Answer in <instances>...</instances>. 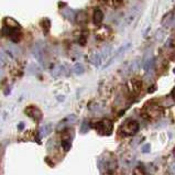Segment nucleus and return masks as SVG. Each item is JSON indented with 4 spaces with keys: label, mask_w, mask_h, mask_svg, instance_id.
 <instances>
[{
    "label": "nucleus",
    "mask_w": 175,
    "mask_h": 175,
    "mask_svg": "<svg viewBox=\"0 0 175 175\" xmlns=\"http://www.w3.org/2000/svg\"><path fill=\"white\" fill-rule=\"evenodd\" d=\"M88 129H89V127H88L87 121H84V123H83V126H82V130H80V132H82V133H86V132L88 131Z\"/></svg>",
    "instance_id": "18"
},
{
    "label": "nucleus",
    "mask_w": 175,
    "mask_h": 175,
    "mask_svg": "<svg viewBox=\"0 0 175 175\" xmlns=\"http://www.w3.org/2000/svg\"><path fill=\"white\" fill-rule=\"evenodd\" d=\"M138 129H139V123L136 120L128 121L123 126V131L126 132L127 134H134L138 131Z\"/></svg>",
    "instance_id": "3"
},
{
    "label": "nucleus",
    "mask_w": 175,
    "mask_h": 175,
    "mask_svg": "<svg viewBox=\"0 0 175 175\" xmlns=\"http://www.w3.org/2000/svg\"><path fill=\"white\" fill-rule=\"evenodd\" d=\"M114 5H115V7H119V6L122 5V0H114Z\"/></svg>",
    "instance_id": "20"
},
{
    "label": "nucleus",
    "mask_w": 175,
    "mask_h": 175,
    "mask_svg": "<svg viewBox=\"0 0 175 175\" xmlns=\"http://www.w3.org/2000/svg\"><path fill=\"white\" fill-rule=\"evenodd\" d=\"M25 114H27L29 117L32 118V119H34L35 121H39L42 118V112L40 111L39 108H36V107L34 106L28 107L27 110H25Z\"/></svg>",
    "instance_id": "5"
},
{
    "label": "nucleus",
    "mask_w": 175,
    "mask_h": 175,
    "mask_svg": "<svg viewBox=\"0 0 175 175\" xmlns=\"http://www.w3.org/2000/svg\"><path fill=\"white\" fill-rule=\"evenodd\" d=\"M75 20H76L77 23H85L87 21V13H86L85 11L77 12L76 17H75Z\"/></svg>",
    "instance_id": "9"
},
{
    "label": "nucleus",
    "mask_w": 175,
    "mask_h": 175,
    "mask_svg": "<svg viewBox=\"0 0 175 175\" xmlns=\"http://www.w3.org/2000/svg\"><path fill=\"white\" fill-rule=\"evenodd\" d=\"M165 47L167 49H174L175 47V35H171L170 38L167 39L166 43H165Z\"/></svg>",
    "instance_id": "15"
},
{
    "label": "nucleus",
    "mask_w": 175,
    "mask_h": 175,
    "mask_svg": "<svg viewBox=\"0 0 175 175\" xmlns=\"http://www.w3.org/2000/svg\"><path fill=\"white\" fill-rule=\"evenodd\" d=\"M171 95H172V98H173V99H174V100H175V87H174V88H173V89H172V93H171Z\"/></svg>",
    "instance_id": "22"
},
{
    "label": "nucleus",
    "mask_w": 175,
    "mask_h": 175,
    "mask_svg": "<svg viewBox=\"0 0 175 175\" xmlns=\"http://www.w3.org/2000/svg\"><path fill=\"white\" fill-rule=\"evenodd\" d=\"M73 71H74L75 74L77 75H82L84 72H85V67L83 66V64L80 63H76L74 66H73Z\"/></svg>",
    "instance_id": "13"
},
{
    "label": "nucleus",
    "mask_w": 175,
    "mask_h": 175,
    "mask_svg": "<svg viewBox=\"0 0 175 175\" xmlns=\"http://www.w3.org/2000/svg\"><path fill=\"white\" fill-rule=\"evenodd\" d=\"M41 24L43 25V30H44V32L47 33V31H49L50 27H51V22H50V20H49V19H44L43 21H42Z\"/></svg>",
    "instance_id": "16"
},
{
    "label": "nucleus",
    "mask_w": 175,
    "mask_h": 175,
    "mask_svg": "<svg viewBox=\"0 0 175 175\" xmlns=\"http://www.w3.org/2000/svg\"><path fill=\"white\" fill-rule=\"evenodd\" d=\"M62 144H63V149L65 151H69L71 149V141L69 140H64Z\"/></svg>",
    "instance_id": "17"
},
{
    "label": "nucleus",
    "mask_w": 175,
    "mask_h": 175,
    "mask_svg": "<svg viewBox=\"0 0 175 175\" xmlns=\"http://www.w3.org/2000/svg\"><path fill=\"white\" fill-rule=\"evenodd\" d=\"M154 63H155V61H154L153 58H148V60L144 61V69L148 74H151V73L153 72L154 65H155Z\"/></svg>",
    "instance_id": "7"
},
{
    "label": "nucleus",
    "mask_w": 175,
    "mask_h": 175,
    "mask_svg": "<svg viewBox=\"0 0 175 175\" xmlns=\"http://www.w3.org/2000/svg\"><path fill=\"white\" fill-rule=\"evenodd\" d=\"M86 42H87V38H86V36H84V35L80 36V41H78V43H80V45H85Z\"/></svg>",
    "instance_id": "19"
},
{
    "label": "nucleus",
    "mask_w": 175,
    "mask_h": 175,
    "mask_svg": "<svg viewBox=\"0 0 175 175\" xmlns=\"http://www.w3.org/2000/svg\"><path fill=\"white\" fill-rule=\"evenodd\" d=\"M5 24H6V27L11 28V29H19V24H18V22L14 21L13 19H10V18H6V19H5Z\"/></svg>",
    "instance_id": "11"
},
{
    "label": "nucleus",
    "mask_w": 175,
    "mask_h": 175,
    "mask_svg": "<svg viewBox=\"0 0 175 175\" xmlns=\"http://www.w3.org/2000/svg\"><path fill=\"white\" fill-rule=\"evenodd\" d=\"M102 20H104V12L100 9H96L93 13V22L96 25H99L102 23Z\"/></svg>",
    "instance_id": "6"
},
{
    "label": "nucleus",
    "mask_w": 175,
    "mask_h": 175,
    "mask_svg": "<svg viewBox=\"0 0 175 175\" xmlns=\"http://www.w3.org/2000/svg\"><path fill=\"white\" fill-rule=\"evenodd\" d=\"M101 61H102V58H101V55L99 54V53H94V54L90 56V62H91L95 66L100 65Z\"/></svg>",
    "instance_id": "10"
},
{
    "label": "nucleus",
    "mask_w": 175,
    "mask_h": 175,
    "mask_svg": "<svg viewBox=\"0 0 175 175\" xmlns=\"http://www.w3.org/2000/svg\"><path fill=\"white\" fill-rule=\"evenodd\" d=\"M131 85H132V89L136 91V93H139L140 89H141V86H142V84H141V82L138 80H131Z\"/></svg>",
    "instance_id": "14"
},
{
    "label": "nucleus",
    "mask_w": 175,
    "mask_h": 175,
    "mask_svg": "<svg viewBox=\"0 0 175 175\" xmlns=\"http://www.w3.org/2000/svg\"><path fill=\"white\" fill-rule=\"evenodd\" d=\"M155 40L158 42H162L164 41L165 36H166V29H163V28H161V29H158L155 32Z\"/></svg>",
    "instance_id": "8"
},
{
    "label": "nucleus",
    "mask_w": 175,
    "mask_h": 175,
    "mask_svg": "<svg viewBox=\"0 0 175 175\" xmlns=\"http://www.w3.org/2000/svg\"><path fill=\"white\" fill-rule=\"evenodd\" d=\"M130 47H131V43H130V42H127V43H125V44H123V45H121V47L117 50V52H116L115 54H114V58H112L111 60H110L109 62H108V63H107L106 65L104 66V69L108 67V66H109L110 64H111L112 62H114V61L116 60V58H119V56H120L121 54H123V53L126 52V51H127V50H128V49H130Z\"/></svg>",
    "instance_id": "4"
},
{
    "label": "nucleus",
    "mask_w": 175,
    "mask_h": 175,
    "mask_svg": "<svg viewBox=\"0 0 175 175\" xmlns=\"http://www.w3.org/2000/svg\"><path fill=\"white\" fill-rule=\"evenodd\" d=\"M140 10H141V7L140 6H134V7H132L130 10H129V12L126 14V17H125V23H126V25H130L132 24L136 20H137L138 16H139L140 13Z\"/></svg>",
    "instance_id": "1"
},
{
    "label": "nucleus",
    "mask_w": 175,
    "mask_h": 175,
    "mask_svg": "<svg viewBox=\"0 0 175 175\" xmlns=\"http://www.w3.org/2000/svg\"><path fill=\"white\" fill-rule=\"evenodd\" d=\"M173 25H174V28H175V16H174V22H173Z\"/></svg>",
    "instance_id": "23"
},
{
    "label": "nucleus",
    "mask_w": 175,
    "mask_h": 175,
    "mask_svg": "<svg viewBox=\"0 0 175 175\" xmlns=\"http://www.w3.org/2000/svg\"><path fill=\"white\" fill-rule=\"evenodd\" d=\"M173 1H174V0H173Z\"/></svg>",
    "instance_id": "25"
},
{
    "label": "nucleus",
    "mask_w": 175,
    "mask_h": 175,
    "mask_svg": "<svg viewBox=\"0 0 175 175\" xmlns=\"http://www.w3.org/2000/svg\"><path fill=\"white\" fill-rule=\"evenodd\" d=\"M149 151H150V144H145L142 148V152L145 153V152H149Z\"/></svg>",
    "instance_id": "21"
},
{
    "label": "nucleus",
    "mask_w": 175,
    "mask_h": 175,
    "mask_svg": "<svg viewBox=\"0 0 175 175\" xmlns=\"http://www.w3.org/2000/svg\"><path fill=\"white\" fill-rule=\"evenodd\" d=\"M174 16L175 13L173 11H170V12L165 13L164 16L162 17V20H161L162 27L164 28V29H170L173 25V22H174Z\"/></svg>",
    "instance_id": "2"
},
{
    "label": "nucleus",
    "mask_w": 175,
    "mask_h": 175,
    "mask_svg": "<svg viewBox=\"0 0 175 175\" xmlns=\"http://www.w3.org/2000/svg\"><path fill=\"white\" fill-rule=\"evenodd\" d=\"M111 51H112V47H110V45H107V47H105L104 49H102V51H101V53H100L101 58H102V60H105V58H107L108 56H110V54H111Z\"/></svg>",
    "instance_id": "12"
},
{
    "label": "nucleus",
    "mask_w": 175,
    "mask_h": 175,
    "mask_svg": "<svg viewBox=\"0 0 175 175\" xmlns=\"http://www.w3.org/2000/svg\"><path fill=\"white\" fill-rule=\"evenodd\" d=\"M2 76V73H1V71H0V77Z\"/></svg>",
    "instance_id": "24"
}]
</instances>
